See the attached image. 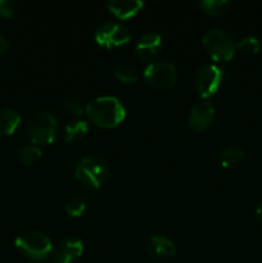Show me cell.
<instances>
[{"label":"cell","mask_w":262,"mask_h":263,"mask_svg":"<svg viewBox=\"0 0 262 263\" xmlns=\"http://www.w3.org/2000/svg\"><path fill=\"white\" fill-rule=\"evenodd\" d=\"M85 113L90 122L102 128H113L126 117V108L118 98L103 95L87 103Z\"/></svg>","instance_id":"cell-1"},{"label":"cell","mask_w":262,"mask_h":263,"mask_svg":"<svg viewBox=\"0 0 262 263\" xmlns=\"http://www.w3.org/2000/svg\"><path fill=\"white\" fill-rule=\"evenodd\" d=\"M110 168L103 157L89 154L80 159L74 168V177L82 185L91 189H98L107 182Z\"/></svg>","instance_id":"cell-2"},{"label":"cell","mask_w":262,"mask_h":263,"mask_svg":"<svg viewBox=\"0 0 262 263\" xmlns=\"http://www.w3.org/2000/svg\"><path fill=\"white\" fill-rule=\"evenodd\" d=\"M15 248L33 262H43L53 252V243L46 234L39 230H27L15 238Z\"/></svg>","instance_id":"cell-3"},{"label":"cell","mask_w":262,"mask_h":263,"mask_svg":"<svg viewBox=\"0 0 262 263\" xmlns=\"http://www.w3.org/2000/svg\"><path fill=\"white\" fill-rule=\"evenodd\" d=\"M28 139L33 145L45 146L54 141L57 135V120L50 112L35 113L27 125Z\"/></svg>","instance_id":"cell-4"},{"label":"cell","mask_w":262,"mask_h":263,"mask_svg":"<svg viewBox=\"0 0 262 263\" xmlns=\"http://www.w3.org/2000/svg\"><path fill=\"white\" fill-rule=\"evenodd\" d=\"M203 46L208 55L215 61H229L236 50V44L226 31L221 28H211L203 35Z\"/></svg>","instance_id":"cell-5"},{"label":"cell","mask_w":262,"mask_h":263,"mask_svg":"<svg viewBox=\"0 0 262 263\" xmlns=\"http://www.w3.org/2000/svg\"><path fill=\"white\" fill-rule=\"evenodd\" d=\"M144 80L153 89L169 90L176 84V67L166 61L153 62L144 69Z\"/></svg>","instance_id":"cell-6"},{"label":"cell","mask_w":262,"mask_h":263,"mask_svg":"<svg viewBox=\"0 0 262 263\" xmlns=\"http://www.w3.org/2000/svg\"><path fill=\"white\" fill-rule=\"evenodd\" d=\"M95 41L103 48H118L131 40V32L125 25L113 21L100 23L95 30Z\"/></svg>","instance_id":"cell-7"},{"label":"cell","mask_w":262,"mask_h":263,"mask_svg":"<svg viewBox=\"0 0 262 263\" xmlns=\"http://www.w3.org/2000/svg\"><path fill=\"white\" fill-rule=\"evenodd\" d=\"M223 79V69L217 64H205L200 67L194 76V86L198 95L203 99L211 98L218 91Z\"/></svg>","instance_id":"cell-8"},{"label":"cell","mask_w":262,"mask_h":263,"mask_svg":"<svg viewBox=\"0 0 262 263\" xmlns=\"http://www.w3.org/2000/svg\"><path fill=\"white\" fill-rule=\"evenodd\" d=\"M215 107L208 100L197 103L190 109L189 127L192 130L197 131V133L207 130L213 123V120H215Z\"/></svg>","instance_id":"cell-9"},{"label":"cell","mask_w":262,"mask_h":263,"mask_svg":"<svg viewBox=\"0 0 262 263\" xmlns=\"http://www.w3.org/2000/svg\"><path fill=\"white\" fill-rule=\"evenodd\" d=\"M162 48H163L162 36L158 32H154V31H148V32H144L139 37L138 43L135 45V51L139 59L149 62L153 61L156 57H158Z\"/></svg>","instance_id":"cell-10"},{"label":"cell","mask_w":262,"mask_h":263,"mask_svg":"<svg viewBox=\"0 0 262 263\" xmlns=\"http://www.w3.org/2000/svg\"><path fill=\"white\" fill-rule=\"evenodd\" d=\"M84 253V244L79 239H63L53 249L54 263H74Z\"/></svg>","instance_id":"cell-11"},{"label":"cell","mask_w":262,"mask_h":263,"mask_svg":"<svg viewBox=\"0 0 262 263\" xmlns=\"http://www.w3.org/2000/svg\"><path fill=\"white\" fill-rule=\"evenodd\" d=\"M105 4L108 10L118 20L134 17L144 7V3L140 0H108Z\"/></svg>","instance_id":"cell-12"},{"label":"cell","mask_w":262,"mask_h":263,"mask_svg":"<svg viewBox=\"0 0 262 263\" xmlns=\"http://www.w3.org/2000/svg\"><path fill=\"white\" fill-rule=\"evenodd\" d=\"M148 251L154 258L157 259H169L175 256L176 248L174 241L170 240L164 235H153L148 240Z\"/></svg>","instance_id":"cell-13"},{"label":"cell","mask_w":262,"mask_h":263,"mask_svg":"<svg viewBox=\"0 0 262 263\" xmlns=\"http://www.w3.org/2000/svg\"><path fill=\"white\" fill-rule=\"evenodd\" d=\"M21 123V116L12 108L0 109V138L9 136L17 130Z\"/></svg>","instance_id":"cell-14"},{"label":"cell","mask_w":262,"mask_h":263,"mask_svg":"<svg viewBox=\"0 0 262 263\" xmlns=\"http://www.w3.org/2000/svg\"><path fill=\"white\" fill-rule=\"evenodd\" d=\"M87 133H89V123L85 120L77 118L67 123L63 131V138L67 143H77L82 140Z\"/></svg>","instance_id":"cell-15"},{"label":"cell","mask_w":262,"mask_h":263,"mask_svg":"<svg viewBox=\"0 0 262 263\" xmlns=\"http://www.w3.org/2000/svg\"><path fill=\"white\" fill-rule=\"evenodd\" d=\"M243 158L244 149L238 144H229L220 153V163L223 168H231L236 166Z\"/></svg>","instance_id":"cell-16"},{"label":"cell","mask_w":262,"mask_h":263,"mask_svg":"<svg viewBox=\"0 0 262 263\" xmlns=\"http://www.w3.org/2000/svg\"><path fill=\"white\" fill-rule=\"evenodd\" d=\"M41 152L40 146L33 145V144H27V145L21 146L20 151L17 152V157L25 166H32L35 164L39 159L41 158Z\"/></svg>","instance_id":"cell-17"},{"label":"cell","mask_w":262,"mask_h":263,"mask_svg":"<svg viewBox=\"0 0 262 263\" xmlns=\"http://www.w3.org/2000/svg\"><path fill=\"white\" fill-rule=\"evenodd\" d=\"M199 7L207 14L217 17L228 12L230 3L228 0H200Z\"/></svg>","instance_id":"cell-18"},{"label":"cell","mask_w":262,"mask_h":263,"mask_svg":"<svg viewBox=\"0 0 262 263\" xmlns=\"http://www.w3.org/2000/svg\"><path fill=\"white\" fill-rule=\"evenodd\" d=\"M113 76L123 84H131L138 80V71L128 63H120L113 68Z\"/></svg>","instance_id":"cell-19"},{"label":"cell","mask_w":262,"mask_h":263,"mask_svg":"<svg viewBox=\"0 0 262 263\" xmlns=\"http://www.w3.org/2000/svg\"><path fill=\"white\" fill-rule=\"evenodd\" d=\"M87 207V199L84 195H72L66 203V212L72 217H81Z\"/></svg>","instance_id":"cell-20"},{"label":"cell","mask_w":262,"mask_h":263,"mask_svg":"<svg viewBox=\"0 0 262 263\" xmlns=\"http://www.w3.org/2000/svg\"><path fill=\"white\" fill-rule=\"evenodd\" d=\"M59 108H61L62 112H64L66 115L73 116V117H80L85 110L79 100L69 97L64 98V99L59 103Z\"/></svg>","instance_id":"cell-21"},{"label":"cell","mask_w":262,"mask_h":263,"mask_svg":"<svg viewBox=\"0 0 262 263\" xmlns=\"http://www.w3.org/2000/svg\"><path fill=\"white\" fill-rule=\"evenodd\" d=\"M236 49L246 54H256L261 49V43L256 36H246L236 44Z\"/></svg>","instance_id":"cell-22"},{"label":"cell","mask_w":262,"mask_h":263,"mask_svg":"<svg viewBox=\"0 0 262 263\" xmlns=\"http://www.w3.org/2000/svg\"><path fill=\"white\" fill-rule=\"evenodd\" d=\"M17 5L12 0H0V15L5 18L14 17L17 14Z\"/></svg>","instance_id":"cell-23"},{"label":"cell","mask_w":262,"mask_h":263,"mask_svg":"<svg viewBox=\"0 0 262 263\" xmlns=\"http://www.w3.org/2000/svg\"><path fill=\"white\" fill-rule=\"evenodd\" d=\"M8 48H9V44H8L7 37L3 33H0V55L4 54L8 50Z\"/></svg>","instance_id":"cell-24"},{"label":"cell","mask_w":262,"mask_h":263,"mask_svg":"<svg viewBox=\"0 0 262 263\" xmlns=\"http://www.w3.org/2000/svg\"><path fill=\"white\" fill-rule=\"evenodd\" d=\"M256 215H257V218L259 220V222L262 223V200H261V203L258 204V207H257Z\"/></svg>","instance_id":"cell-25"}]
</instances>
